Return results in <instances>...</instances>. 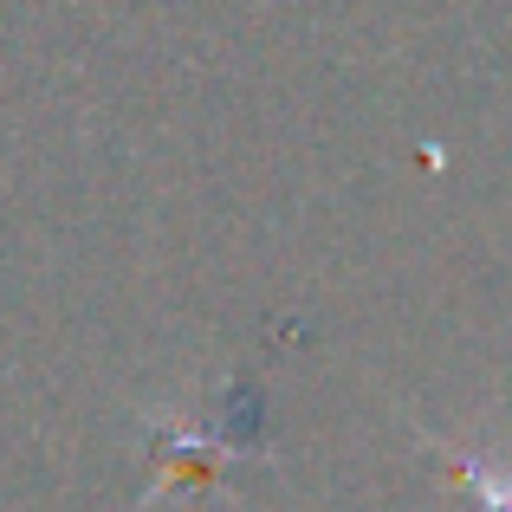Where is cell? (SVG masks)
Masks as SVG:
<instances>
[{
  "label": "cell",
  "instance_id": "cell-1",
  "mask_svg": "<svg viewBox=\"0 0 512 512\" xmlns=\"http://www.w3.org/2000/svg\"><path fill=\"white\" fill-rule=\"evenodd\" d=\"M454 461H461V480L487 500V512H512V467H493L480 454H454Z\"/></svg>",
  "mask_w": 512,
  "mask_h": 512
}]
</instances>
